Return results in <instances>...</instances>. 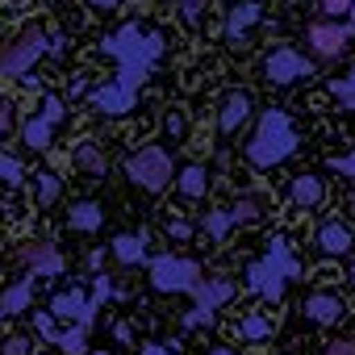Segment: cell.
<instances>
[{
	"mask_svg": "<svg viewBox=\"0 0 355 355\" xmlns=\"http://www.w3.org/2000/svg\"><path fill=\"white\" fill-rule=\"evenodd\" d=\"M163 46H167V38H163L159 30H142V26H121L117 34H109V38L101 42V51H105L109 59H117V76H113V84H101V88L88 92L92 105H96L101 113H109V117L130 113V109H134V92H138V84L146 80V71L159 63Z\"/></svg>",
	"mask_w": 355,
	"mask_h": 355,
	"instance_id": "obj_1",
	"label": "cell"
},
{
	"mask_svg": "<svg viewBox=\"0 0 355 355\" xmlns=\"http://www.w3.org/2000/svg\"><path fill=\"white\" fill-rule=\"evenodd\" d=\"M297 150V130H293V117L284 109H268L247 142V159L255 167H280L288 155Z\"/></svg>",
	"mask_w": 355,
	"mask_h": 355,
	"instance_id": "obj_2",
	"label": "cell"
},
{
	"mask_svg": "<svg viewBox=\"0 0 355 355\" xmlns=\"http://www.w3.org/2000/svg\"><path fill=\"white\" fill-rule=\"evenodd\" d=\"M297 272H301V268H297V259H293L288 239H284V234H276V239L268 243V255H263L259 263H251V268H247V284H251L263 301H280V297H284V288H288V280H293Z\"/></svg>",
	"mask_w": 355,
	"mask_h": 355,
	"instance_id": "obj_3",
	"label": "cell"
},
{
	"mask_svg": "<svg viewBox=\"0 0 355 355\" xmlns=\"http://www.w3.org/2000/svg\"><path fill=\"white\" fill-rule=\"evenodd\" d=\"M51 51V38L42 26H26L5 51H0V80H26L30 67Z\"/></svg>",
	"mask_w": 355,
	"mask_h": 355,
	"instance_id": "obj_4",
	"label": "cell"
},
{
	"mask_svg": "<svg viewBox=\"0 0 355 355\" xmlns=\"http://www.w3.org/2000/svg\"><path fill=\"white\" fill-rule=\"evenodd\" d=\"M125 175L142 189V193H163L167 184H171V175H175V167H171V155L163 150V146H142L138 155H130L125 159Z\"/></svg>",
	"mask_w": 355,
	"mask_h": 355,
	"instance_id": "obj_5",
	"label": "cell"
},
{
	"mask_svg": "<svg viewBox=\"0 0 355 355\" xmlns=\"http://www.w3.org/2000/svg\"><path fill=\"white\" fill-rule=\"evenodd\" d=\"M201 284V263L184 255H159L150 259V288L155 293H197Z\"/></svg>",
	"mask_w": 355,
	"mask_h": 355,
	"instance_id": "obj_6",
	"label": "cell"
},
{
	"mask_svg": "<svg viewBox=\"0 0 355 355\" xmlns=\"http://www.w3.org/2000/svg\"><path fill=\"white\" fill-rule=\"evenodd\" d=\"M197 305L184 313V330H193V326H201V322H209L230 297H234V280H226V276H218V280H201L197 284Z\"/></svg>",
	"mask_w": 355,
	"mask_h": 355,
	"instance_id": "obj_7",
	"label": "cell"
},
{
	"mask_svg": "<svg viewBox=\"0 0 355 355\" xmlns=\"http://www.w3.org/2000/svg\"><path fill=\"white\" fill-rule=\"evenodd\" d=\"M67 117V109H63V101L59 96H42V105H38V113L26 121V130H21V138H26V146H34V150H42V146H51V138H55V125Z\"/></svg>",
	"mask_w": 355,
	"mask_h": 355,
	"instance_id": "obj_8",
	"label": "cell"
},
{
	"mask_svg": "<svg viewBox=\"0 0 355 355\" xmlns=\"http://www.w3.org/2000/svg\"><path fill=\"white\" fill-rule=\"evenodd\" d=\"M309 71H313V63H309L301 51H293V46L272 51L268 63H263V80H268V84H297V80H305Z\"/></svg>",
	"mask_w": 355,
	"mask_h": 355,
	"instance_id": "obj_9",
	"label": "cell"
},
{
	"mask_svg": "<svg viewBox=\"0 0 355 355\" xmlns=\"http://www.w3.org/2000/svg\"><path fill=\"white\" fill-rule=\"evenodd\" d=\"M251 113H255V101H251V92H243V88H230V92L222 96V109H218V130H222V138L239 134V130L251 121Z\"/></svg>",
	"mask_w": 355,
	"mask_h": 355,
	"instance_id": "obj_10",
	"label": "cell"
},
{
	"mask_svg": "<svg viewBox=\"0 0 355 355\" xmlns=\"http://www.w3.org/2000/svg\"><path fill=\"white\" fill-rule=\"evenodd\" d=\"M347 38H351V30L338 26V21H318V26H309V51H313L318 59H338V55L347 51Z\"/></svg>",
	"mask_w": 355,
	"mask_h": 355,
	"instance_id": "obj_11",
	"label": "cell"
},
{
	"mask_svg": "<svg viewBox=\"0 0 355 355\" xmlns=\"http://www.w3.org/2000/svg\"><path fill=\"white\" fill-rule=\"evenodd\" d=\"M21 263L34 272V276H59L63 272V255L55 243H21Z\"/></svg>",
	"mask_w": 355,
	"mask_h": 355,
	"instance_id": "obj_12",
	"label": "cell"
},
{
	"mask_svg": "<svg viewBox=\"0 0 355 355\" xmlns=\"http://www.w3.org/2000/svg\"><path fill=\"white\" fill-rule=\"evenodd\" d=\"M301 309H305V318H309V322H318V326H334V322L347 313V305H343L334 293H309Z\"/></svg>",
	"mask_w": 355,
	"mask_h": 355,
	"instance_id": "obj_13",
	"label": "cell"
},
{
	"mask_svg": "<svg viewBox=\"0 0 355 355\" xmlns=\"http://www.w3.org/2000/svg\"><path fill=\"white\" fill-rule=\"evenodd\" d=\"M322 201H326V180L322 175H313V171L293 175V205L297 209H318Z\"/></svg>",
	"mask_w": 355,
	"mask_h": 355,
	"instance_id": "obj_14",
	"label": "cell"
},
{
	"mask_svg": "<svg viewBox=\"0 0 355 355\" xmlns=\"http://www.w3.org/2000/svg\"><path fill=\"white\" fill-rule=\"evenodd\" d=\"M255 26H259V5H255V0H239V5L230 9V17H226V38L243 42Z\"/></svg>",
	"mask_w": 355,
	"mask_h": 355,
	"instance_id": "obj_15",
	"label": "cell"
},
{
	"mask_svg": "<svg viewBox=\"0 0 355 355\" xmlns=\"http://www.w3.org/2000/svg\"><path fill=\"white\" fill-rule=\"evenodd\" d=\"M313 243H318V251H322V255H347L355 239H351V230H347L343 222H326V226H318Z\"/></svg>",
	"mask_w": 355,
	"mask_h": 355,
	"instance_id": "obj_16",
	"label": "cell"
},
{
	"mask_svg": "<svg viewBox=\"0 0 355 355\" xmlns=\"http://www.w3.org/2000/svg\"><path fill=\"white\" fill-rule=\"evenodd\" d=\"M109 251H113V259H117V263L138 268V263H146V234H117Z\"/></svg>",
	"mask_w": 355,
	"mask_h": 355,
	"instance_id": "obj_17",
	"label": "cell"
},
{
	"mask_svg": "<svg viewBox=\"0 0 355 355\" xmlns=\"http://www.w3.org/2000/svg\"><path fill=\"white\" fill-rule=\"evenodd\" d=\"M84 305H88V297H84V288L76 284V288H63V293H55L51 297V318H71V322H80L84 318Z\"/></svg>",
	"mask_w": 355,
	"mask_h": 355,
	"instance_id": "obj_18",
	"label": "cell"
},
{
	"mask_svg": "<svg viewBox=\"0 0 355 355\" xmlns=\"http://www.w3.org/2000/svg\"><path fill=\"white\" fill-rule=\"evenodd\" d=\"M175 189H180L189 201H201V197L209 193V171H205L201 163H189V167H180V175H175Z\"/></svg>",
	"mask_w": 355,
	"mask_h": 355,
	"instance_id": "obj_19",
	"label": "cell"
},
{
	"mask_svg": "<svg viewBox=\"0 0 355 355\" xmlns=\"http://www.w3.org/2000/svg\"><path fill=\"white\" fill-rule=\"evenodd\" d=\"M226 214H230V222H247V226H251V222H259V218L268 214V197H263V193H243Z\"/></svg>",
	"mask_w": 355,
	"mask_h": 355,
	"instance_id": "obj_20",
	"label": "cell"
},
{
	"mask_svg": "<svg viewBox=\"0 0 355 355\" xmlns=\"http://www.w3.org/2000/svg\"><path fill=\"white\" fill-rule=\"evenodd\" d=\"M30 297H34V280H17L5 297H0V313H9V318L26 313L30 309Z\"/></svg>",
	"mask_w": 355,
	"mask_h": 355,
	"instance_id": "obj_21",
	"label": "cell"
},
{
	"mask_svg": "<svg viewBox=\"0 0 355 355\" xmlns=\"http://www.w3.org/2000/svg\"><path fill=\"white\" fill-rule=\"evenodd\" d=\"M59 193H63V180H59L51 167H42V171L34 175V201L46 209V205H55V201H59Z\"/></svg>",
	"mask_w": 355,
	"mask_h": 355,
	"instance_id": "obj_22",
	"label": "cell"
},
{
	"mask_svg": "<svg viewBox=\"0 0 355 355\" xmlns=\"http://www.w3.org/2000/svg\"><path fill=\"white\" fill-rule=\"evenodd\" d=\"M76 167L80 171H92V175H105L109 171V159H105V150L96 142H80L76 146Z\"/></svg>",
	"mask_w": 355,
	"mask_h": 355,
	"instance_id": "obj_23",
	"label": "cell"
},
{
	"mask_svg": "<svg viewBox=\"0 0 355 355\" xmlns=\"http://www.w3.org/2000/svg\"><path fill=\"white\" fill-rule=\"evenodd\" d=\"M67 226H71V230H80V234H92V230L101 226V205H96V201H80V205H71Z\"/></svg>",
	"mask_w": 355,
	"mask_h": 355,
	"instance_id": "obj_24",
	"label": "cell"
},
{
	"mask_svg": "<svg viewBox=\"0 0 355 355\" xmlns=\"http://www.w3.org/2000/svg\"><path fill=\"white\" fill-rule=\"evenodd\" d=\"M55 347L63 351V355H84V347H88V330L76 322L71 330H59V338H55Z\"/></svg>",
	"mask_w": 355,
	"mask_h": 355,
	"instance_id": "obj_25",
	"label": "cell"
},
{
	"mask_svg": "<svg viewBox=\"0 0 355 355\" xmlns=\"http://www.w3.org/2000/svg\"><path fill=\"white\" fill-rule=\"evenodd\" d=\"M230 226H234V222H230V214H205V218H201V230H205L214 243H222V239L230 234Z\"/></svg>",
	"mask_w": 355,
	"mask_h": 355,
	"instance_id": "obj_26",
	"label": "cell"
},
{
	"mask_svg": "<svg viewBox=\"0 0 355 355\" xmlns=\"http://www.w3.org/2000/svg\"><path fill=\"white\" fill-rule=\"evenodd\" d=\"M163 130H167V138L184 142V134H189V113H184V109H167V117H163Z\"/></svg>",
	"mask_w": 355,
	"mask_h": 355,
	"instance_id": "obj_27",
	"label": "cell"
},
{
	"mask_svg": "<svg viewBox=\"0 0 355 355\" xmlns=\"http://www.w3.org/2000/svg\"><path fill=\"white\" fill-rule=\"evenodd\" d=\"M21 175H26L21 159H13V155H0V184H21Z\"/></svg>",
	"mask_w": 355,
	"mask_h": 355,
	"instance_id": "obj_28",
	"label": "cell"
},
{
	"mask_svg": "<svg viewBox=\"0 0 355 355\" xmlns=\"http://www.w3.org/2000/svg\"><path fill=\"white\" fill-rule=\"evenodd\" d=\"M330 92H334L343 105H351V109H355V67H351L343 80H330Z\"/></svg>",
	"mask_w": 355,
	"mask_h": 355,
	"instance_id": "obj_29",
	"label": "cell"
},
{
	"mask_svg": "<svg viewBox=\"0 0 355 355\" xmlns=\"http://www.w3.org/2000/svg\"><path fill=\"white\" fill-rule=\"evenodd\" d=\"M243 338H268V318L263 313H251V318H243Z\"/></svg>",
	"mask_w": 355,
	"mask_h": 355,
	"instance_id": "obj_30",
	"label": "cell"
},
{
	"mask_svg": "<svg viewBox=\"0 0 355 355\" xmlns=\"http://www.w3.org/2000/svg\"><path fill=\"white\" fill-rule=\"evenodd\" d=\"M13 125H17V109H13V101L0 96V138H9Z\"/></svg>",
	"mask_w": 355,
	"mask_h": 355,
	"instance_id": "obj_31",
	"label": "cell"
},
{
	"mask_svg": "<svg viewBox=\"0 0 355 355\" xmlns=\"http://www.w3.org/2000/svg\"><path fill=\"white\" fill-rule=\"evenodd\" d=\"M0 355H34V343H30L26 334H13V338H5Z\"/></svg>",
	"mask_w": 355,
	"mask_h": 355,
	"instance_id": "obj_32",
	"label": "cell"
},
{
	"mask_svg": "<svg viewBox=\"0 0 355 355\" xmlns=\"http://www.w3.org/2000/svg\"><path fill=\"white\" fill-rule=\"evenodd\" d=\"M34 330H38L42 338H51V343L59 338V326H55V318H51V313H34Z\"/></svg>",
	"mask_w": 355,
	"mask_h": 355,
	"instance_id": "obj_33",
	"label": "cell"
},
{
	"mask_svg": "<svg viewBox=\"0 0 355 355\" xmlns=\"http://www.w3.org/2000/svg\"><path fill=\"white\" fill-rule=\"evenodd\" d=\"M167 234H171V239H180V243H184V239H193V226H189L184 218H171V222H167Z\"/></svg>",
	"mask_w": 355,
	"mask_h": 355,
	"instance_id": "obj_34",
	"label": "cell"
},
{
	"mask_svg": "<svg viewBox=\"0 0 355 355\" xmlns=\"http://www.w3.org/2000/svg\"><path fill=\"white\" fill-rule=\"evenodd\" d=\"M322 355H355V343H347V338H334V343H326V351Z\"/></svg>",
	"mask_w": 355,
	"mask_h": 355,
	"instance_id": "obj_35",
	"label": "cell"
},
{
	"mask_svg": "<svg viewBox=\"0 0 355 355\" xmlns=\"http://www.w3.org/2000/svg\"><path fill=\"white\" fill-rule=\"evenodd\" d=\"M334 171H343V175H355V150H351V155H338V159H334Z\"/></svg>",
	"mask_w": 355,
	"mask_h": 355,
	"instance_id": "obj_36",
	"label": "cell"
},
{
	"mask_svg": "<svg viewBox=\"0 0 355 355\" xmlns=\"http://www.w3.org/2000/svg\"><path fill=\"white\" fill-rule=\"evenodd\" d=\"M351 5H355V0H322V9H326V13H347Z\"/></svg>",
	"mask_w": 355,
	"mask_h": 355,
	"instance_id": "obj_37",
	"label": "cell"
},
{
	"mask_svg": "<svg viewBox=\"0 0 355 355\" xmlns=\"http://www.w3.org/2000/svg\"><path fill=\"white\" fill-rule=\"evenodd\" d=\"M142 355H171L167 347H159V343H142Z\"/></svg>",
	"mask_w": 355,
	"mask_h": 355,
	"instance_id": "obj_38",
	"label": "cell"
},
{
	"mask_svg": "<svg viewBox=\"0 0 355 355\" xmlns=\"http://www.w3.org/2000/svg\"><path fill=\"white\" fill-rule=\"evenodd\" d=\"M96 9H117V5H125V0H92Z\"/></svg>",
	"mask_w": 355,
	"mask_h": 355,
	"instance_id": "obj_39",
	"label": "cell"
},
{
	"mask_svg": "<svg viewBox=\"0 0 355 355\" xmlns=\"http://www.w3.org/2000/svg\"><path fill=\"white\" fill-rule=\"evenodd\" d=\"M214 355H234V351L230 347H214Z\"/></svg>",
	"mask_w": 355,
	"mask_h": 355,
	"instance_id": "obj_40",
	"label": "cell"
},
{
	"mask_svg": "<svg viewBox=\"0 0 355 355\" xmlns=\"http://www.w3.org/2000/svg\"><path fill=\"white\" fill-rule=\"evenodd\" d=\"M347 13H351V26H355V5H351V9H347Z\"/></svg>",
	"mask_w": 355,
	"mask_h": 355,
	"instance_id": "obj_41",
	"label": "cell"
},
{
	"mask_svg": "<svg viewBox=\"0 0 355 355\" xmlns=\"http://www.w3.org/2000/svg\"><path fill=\"white\" fill-rule=\"evenodd\" d=\"M351 280H355V263H351Z\"/></svg>",
	"mask_w": 355,
	"mask_h": 355,
	"instance_id": "obj_42",
	"label": "cell"
},
{
	"mask_svg": "<svg viewBox=\"0 0 355 355\" xmlns=\"http://www.w3.org/2000/svg\"><path fill=\"white\" fill-rule=\"evenodd\" d=\"M0 318H5V313H0Z\"/></svg>",
	"mask_w": 355,
	"mask_h": 355,
	"instance_id": "obj_43",
	"label": "cell"
}]
</instances>
